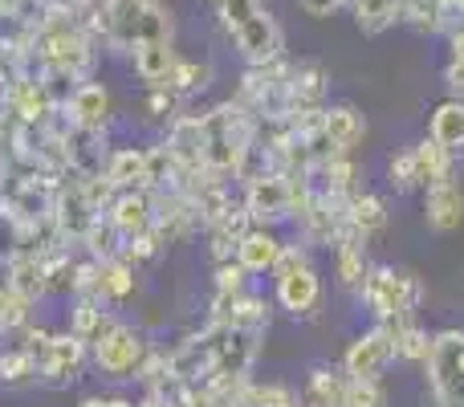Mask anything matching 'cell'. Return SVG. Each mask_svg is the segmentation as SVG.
I'll use <instances>...</instances> for the list:
<instances>
[{
    "instance_id": "cell-40",
    "label": "cell",
    "mask_w": 464,
    "mask_h": 407,
    "mask_svg": "<svg viewBox=\"0 0 464 407\" xmlns=\"http://www.w3.org/2000/svg\"><path fill=\"white\" fill-rule=\"evenodd\" d=\"M0 338H5V334H0Z\"/></svg>"
},
{
    "instance_id": "cell-1",
    "label": "cell",
    "mask_w": 464,
    "mask_h": 407,
    "mask_svg": "<svg viewBox=\"0 0 464 407\" xmlns=\"http://www.w3.org/2000/svg\"><path fill=\"white\" fill-rule=\"evenodd\" d=\"M217 16H220V24H225L228 41L240 49V57H245L248 65L273 62V57H281V49H285V33H281L277 16H273L261 0H220Z\"/></svg>"
},
{
    "instance_id": "cell-25",
    "label": "cell",
    "mask_w": 464,
    "mask_h": 407,
    "mask_svg": "<svg viewBox=\"0 0 464 407\" xmlns=\"http://www.w3.org/2000/svg\"><path fill=\"white\" fill-rule=\"evenodd\" d=\"M106 302H98V297H73V310H70V330L78 338H98L106 326H114L111 310H102Z\"/></svg>"
},
{
    "instance_id": "cell-26",
    "label": "cell",
    "mask_w": 464,
    "mask_h": 407,
    "mask_svg": "<svg viewBox=\"0 0 464 407\" xmlns=\"http://www.w3.org/2000/svg\"><path fill=\"white\" fill-rule=\"evenodd\" d=\"M78 245H86V257L90 261H106V257H119L122 253V232L114 228L106 216H98L86 232H82Z\"/></svg>"
},
{
    "instance_id": "cell-9",
    "label": "cell",
    "mask_w": 464,
    "mask_h": 407,
    "mask_svg": "<svg viewBox=\"0 0 464 407\" xmlns=\"http://www.w3.org/2000/svg\"><path fill=\"white\" fill-rule=\"evenodd\" d=\"M424 224L436 237H449L464 224V188L460 179H440L424 188Z\"/></svg>"
},
{
    "instance_id": "cell-29",
    "label": "cell",
    "mask_w": 464,
    "mask_h": 407,
    "mask_svg": "<svg viewBox=\"0 0 464 407\" xmlns=\"http://www.w3.org/2000/svg\"><path fill=\"white\" fill-rule=\"evenodd\" d=\"M387 184H392V192H400V196H408V192H416V188H424L420 184V168H416V151H395L392 160H387Z\"/></svg>"
},
{
    "instance_id": "cell-7",
    "label": "cell",
    "mask_w": 464,
    "mask_h": 407,
    "mask_svg": "<svg viewBox=\"0 0 464 407\" xmlns=\"http://www.w3.org/2000/svg\"><path fill=\"white\" fill-rule=\"evenodd\" d=\"M86 359H90L86 338H78L73 330L49 334V343L41 346V354H37V383H49V387L73 383V379L82 375V367H86Z\"/></svg>"
},
{
    "instance_id": "cell-38",
    "label": "cell",
    "mask_w": 464,
    "mask_h": 407,
    "mask_svg": "<svg viewBox=\"0 0 464 407\" xmlns=\"http://www.w3.org/2000/svg\"><path fill=\"white\" fill-rule=\"evenodd\" d=\"M5 310H8V286H0V334H5Z\"/></svg>"
},
{
    "instance_id": "cell-34",
    "label": "cell",
    "mask_w": 464,
    "mask_h": 407,
    "mask_svg": "<svg viewBox=\"0 0 464 407\" xmlns=\"http://www.w3.org/2000/svg\"><path fill=\"white\" fill-rule=\"evenodd\" d=\"M78 407H135V403L122 400V395H86Z\"/></svg>"
},
{
    "instance_id": "cell-15",
    "label": "cell",
    "mask_w": 464,
    "mask_h": 407,
    "mask_svg": "<svg viewBox=\"0 0 464 407\" xmlns=\"http://www.w3.org/2000/svg\"><path fill=\"white\" fill-rule=\"evenodd\" d=\"M346 387H351V375L343 371V363L338 367L318 363V367H310V375L302 383V403L305 407H346Z\"/></svg>"
},
{
    "instance_id": "cell-22",
    "label": "cell",
    "mask_w": 464,
    "mask_h": 407,
    "mask_svg": "<svg viewBox=\"0 0 464 407\" xmlns=\"http://www.w3.org/2000/svg\"><path fill=\"white\" fill-rule=\"evenodd\" d=\"M5 286H13V289H21L24 297H45L49 289H45V257H37V253H8V281Z\"/></svg>"
},
{
    "instance_id": "cell-21",
    "label": "cell",
    "mask_w": 464,
    "mask_h": 407,
    "mask_svg": "<svg viewBox=\"0 0 464 407\" xmlns=\"http://www.w3.org/2000/svg\"><path fill=\"white\" fill-rule=\"evenodd\" d=\"M269 318H273L269 302H265L261 294H253V289H240V294L232 297V305H228V314H225V322H220V326L256 330V334H265V330H269Z\"/></svg>"
},
{
    "instance_id": "cell-23",
    "label": "cell",
    "mask_w": 464,
    "mask_h": 407,
    "mask_svg": "<svg viewBox=\"0 0 464 407\" xmlns=\"http://www.w3.org/2000/svg\"><path fill=\"white\" fill-rule=\"evenodd\" d=\"M416 151V168H420V184H440V179H457V155L449 147H440L436 139H424V143L411 147Z\"/></svg>"
},
{
    "instance_id": "cell-31",
    "label": "cell",
    "mask_w": 464,
    "mask_h": 407,
    "mask_svg": "<svg viewBox=\"0 0 464 407\" xmlns=\"http://www.w3.org/2000/svg\"><path fill=\"white\" fill-rule=\"evenodd\" d=\"M212 289H220V294H240V289L248 286V273L240 269L237 257H228V261H217V273H212Z\"/></svg>"
},
{
    "instance_id": "cell-36",
    "label": "cell",
    "mask_w": 464,
    "mask_h": 407,
    "mask_svg": "<svg viewBox=\"0 0 464 407\" xmlns=\"http://www.w3.org/2000/svg\"><path fill=\"white\" fill-rule=\"evenodd\" d=\"M424 407H464V400H460V395H436L432 392V400H428Z\"/></svg>"
},
{
    "instance_id": "cell-19",
    "label": "cell",
    "mask_w": 464,
    "mask_h": 407,
    "mask_svg": "<svg viewBox=\"0 0 464 407\" xmlns=\"http://www.w3.org/2000/svg\"><path fill=\"white\" fill-rule=\"evenodd\" d=\"M102 176L111 179L119 192L127 188H143V176H147V147H114L102 163Z\"/></svg>"
},
{
    "instance_id": "cell-13",
    "label": "cell",
    "mask_w": 464,
    "mask_h": 407,
    "mask_svg": "<svg viewBox=\"0 0 464 407\" xmlns=\"http://www.w3.org/2000/svg\"><path fill=\"white\" fill-rule=\"evenodd\" d=\"M102 216L122 232V240L135 237V232L151 228V216H155L151 192H147V188H127V192H114V200L106 204Z\"/></svg>"
},
{
    "instance_id": "cell-18",
    "label": "cell",
    "mask_w": 464,
    "mask_h": 407,
    "mask_svg": "<svg viewBox=\"0 0 464 407\" xmlns=\"http://www.w3.org/2000/svg\"><path fill=\"white\" fill-rule=\"evenodd\" d=\"M428 139L449 147L452 155L464 151V98H444V102L428 114Z\"/></svg>"
},
{
    "instance_id": "cell-2",
    "label": "cell",
    "mask_w": 464,
    "mask_h": 407,
    "mask_svg": "<svg viewBox=\"0 0 464 407\" xmlns=\"http://www.w3.org/2000/svg\"><path fill=\"white\" fill-rule=\"evenodd\" d=\"M359 305L375 322L392 318H416L424 305V281L411 269H395V265H367V277L359 286Z\"/></svg>"
},
{
    "instance_id": "cell-30",
    "label": "cell",
    "mask_w": 464,
    "mask_h": 407,
    "mask_svg": "<svg viewBox=\"0 0 464 407\" xmlns=\"http://www.w3.org/2000/svg\"><path fill=\"white\" fill-rule=\"evenodd\" d=\"M346 407H392V395H387L383 379H351Z\"/></svg>"
},
{
    "instance_id": "cell-12",
    "label": "cell",
    "mask_w": 464,
    "mask_h": 407,
    "mask_svg": "<svg viewBox=\"0 0 464 407\" xmlns=\"http://www.w3.org/2000/svg\"><path fill=\"white\" fill-rule=\"evenodd\" d=\"M281 248H285V240L277 237L273 228H261V224H253V228L245 232V237L237 240V261L240 269L248 273V277H265V273H273V265H277Z\"/></svg>"
},
{
    "instance_id": "cell-10",
    "label": "cell",
    "mask_w": 464,
    "mask_h": 407,
    "mask_svg": "<svg viewBox=\"0 0 464 407\" xmlns=\"http://www.w3.org/2000/svg\"><path fill=\"white\" fill-rule=\"evenodd\" d=\"M163 147H168L171 160H176L184 171L200 176L204 171V114H176Z\"/></svg>"
},
{
    "instance_id": "cell-3",
    "label": "cell",
    "mask_w": 464,
    "mask_h": 407,
    "mask_svg": "<svg viewBox=\"0 0 464 407\" xmlns=\"http://www.w3.org/2000/svg\"><path fill=\"white\" fill-rule=\"evenodd\" d=\"M273 302L289 314V318H314L322 305V273L310 261V245H285L273 265Z\"/></svg>"
},
{
    "instance_id": "cell-14",
    "label": "cell",
    "mask_w": 464,
    "mask_h": 407,
    "mask_svg": "<svg viewBox=\"0 0 464 407\" xmlns=\"http://www.w3.org/2000/svg\"><path fill=\"white\" fill-rule=\"evenodd\" d=\"M330 253H334V277L343 289H351V294H359L362 277H367V240L359 237V232L343 228L334 237V245H330Z\"/></svg>"
},
{
    "instance_id": "cell-37",
    "label": "cell",
    "mask_w": 464,
    "mask_h": 407,
    "mask_svg": "<svg viewBox=\"0 0 464 407\" xmlns=\"http://www.w3.org/2000/svg\"><path fill=\"white\" fill-rule=\"evenodd\" d=\"M135 407H171V395H147V400Z\"/></svg>"
},
{
    "instance_id": "cell-8",
    "label": "cell",
    "mask_w": 464,
    "mask_h": 407,
    "mask_svg": "<svg viewBox=\"0 0 464 407\" xmlns=\"http://www.w3.org/2000/svg\"><path fill=\"white\" fill-rule=\"evenodd\" d=\"M65 119H70L73 131H86V135H102L111 127V114H114V102H111V90L102 82H78L73 94L65 98Z\"/></svg>"
},
{
    "instance_id": "cell-16",
    "label": "cell",
    "mask_w": 464,
    "mask_h": 407,
    "mask_svg": "<svg viewBox=\"0 0 464 407\" xmlns=\"http://www.w3.org/2000/svg\"><path fill=\"white\" fill-rule=\"evenodd\" d=\"M176 62H179V53H176V45H171V41H143V45L130 49L135 78L143 82L147 90H151V86H168Z\"/></svg>"
},
{
    "instance_id": "cell-20",
    "label": "cell",
    "mask_w": 464,
    "mask_h": 407,
    "mask_svg": "<svg viewBox=\"0 0 464 407\" xmlns=\"http://www.w3.org/2000/svg\"><path fill=\"white\" fill-rule=\"evenodd\" d=\"M346 228L359 232L362 240L379 237L387 228V200L375 192H354L351 204H346Z\"/></svg>"
},
{
    "instance_id": "cell-11",
    "label": "cell",
    "mask_w": 464,
    "mask_h": 407,
    "mask_svg": "<svg viewBox=\"0 0 464 407\" xmlns=\"http://www.w3.org/2000/svg\"><path fill=\"white\" fill-rule=\"evenodd\" d=\"M322 131H326V139L334 143V151L354 155L359 143L367 139V114L351 102H334V106L326 102L322 106Z\"/></svg>"
},
{
    "instance_id": "cell-24",
    "label": "cell",
    "mask_w": 464,
    "mask_h": 407,
    "mask_svg": "<svg viewBox=\"0 0 464 407\" xmlns=\"http://www.w3.org/2000/svg\"><path fill=\"white\" fill-rule=\"evenodd\" d=\"M351 13H354V24H359V33H367V37H379L383 29H392V24L400 21V0H354Z\"/></svg>"
},
{
    "instance_id": "cell-39",
    "label": "cell",
    "mask_w": 464,
    "mask_h": 407,
    "mask_svg": "<svg viewBox=\"0 0 464 407\" xmlns=\"http://www.w3.org/2000/svg\"><path fill=\"white\" fill-rule=\"evenodd\" d=\"M343 5H346V8H351V5H354V0H343Z\"/></svg>"
},
{
    "instance_id": "cell-17",
    "label": "cell",
    "mask_w": 464,
    "mask_h": 407,
    "mask_svg": "<svg viewBox=\"0 0 464 407\" xmlns=\"http://www.w3.org/2000/svg\"><path fill=\"white\" fill-rule=\"evenodd\" d=\"M135 294V265L127 257H106V261H94V286H90V297L114 305L127 302Z\"/></svg>"
},
{
    "instance_id": "cell-33",
    "label": "cell",
    "mask_w": 464,
    "mask_h": 407,
    "mask_svg": "<svg viewBox=\"0 0 464 407\" xmlns=\"http://www.w3.org/2000/svg\"><path fill=\"white\" fill-rule=\"evenodd\" d=\"M297 8L305 16H314V21H326V16H334L343 8V0H297Z\"/></svg>"
},
{
    "instance_id": "cell-32",
    "label": "cell",
    "mask_w": 464,
    "mask_h": 407,
    "mask_svg": "<svg viewBox=\"0 0 464 407\" xmlns=\"http://www.w3.org/2000/svg\"><path fill=\"white\" fill-rule=\"evenodd\" d=\"M444 86L452 98H464V57H449L444 62Z\"/></svg>"
},
{
    "instance_id": "cell-28",
    "label": "cell",
    "mask_w": 464,
    "mask_h": 407,
    "mask_svg": "<svg viewBox=\"0 0 464 407\" xmlns=\"http://www.w3.org/2000/svg\"><path fill=\"white\" fill-rule=\"evenodd\" d=\"M208 82H212L208 62H188V57H179L168 78V90H176L179 98H192V94H200V90H208Z\"/></svg>"
},
{
    "instance_id": "cell-4",
    "label": "cell",
    "mask_w": 464,
    "mask_h": 407,
    "mask_svg": "<svg viewBox=\"0 0 464 407\" xmlns=\"http://www.w3.org/2000/svg\"><path fill=\"white\" fill-rule=\"evenodd\" d=\"M147 354H151L147 334L127 326V322H114V326H106L98 338H90V363H94L98 375H106V379H135Z\"/></svg>"
},
{
    "instance_id": "cell-27",
    "label": "cell",
    "mask_w": 464,
    "mask_h": 407,
    "mask_svg": "<svg viewBox=\"0 0 464 407\" xmlns=\"http://www.w3.org/2000/svg\"><path fill=\"white\" fill-rule=\"evenodd\" d=\"M37 383V359L24 346H13V351L0 354V387H29Z\"/></svg>"
},
{
    "instance_id": "cell-5",
    "label": "cell",
    "mask_w": 464,
    "mask_h": 407,
    "mask_svg": "<svg viewBox=\"0 0 464 407\" xmlns=\"http://www.w3.org/2000/svg\"><path fill=\"white\" fill-rule=\"evenodd\" d=\"M395 363H400L395 359V334L387 322H375L371 330L354 334L343 354V371L351 379H383Z\"/></svg>"
},
{
    "instance_id": "cell-6",
    "label": "cell",
    "mask_w": 464,
    "mask_h": 407,
    "mask_svg": "<svg viewBox=\"0 0 464 407\" xmlns=\"http://www.w3.org/2000/svg\"><path fill=\"white\" fill-rule=\"evenodd\" d=\"M424 371H428V387L436 395H460L464 400V330L460 326L436 330Z\"/></svg>"
},
{
    "instance_id": "cell-35",
    "label": "cell",
    "mask_w": 464,
    "mask_h": 407,
    "mask_svg": "<svg viewBox=\"0 0 464 407\" xmlns=\"http://www.w3.org/2000/svg\"><path fill=\"white\" fill-rule=\"evenodd\" d=\"M449 57H464V21L449 29Z\"/></svg>"
}]
</instances>
